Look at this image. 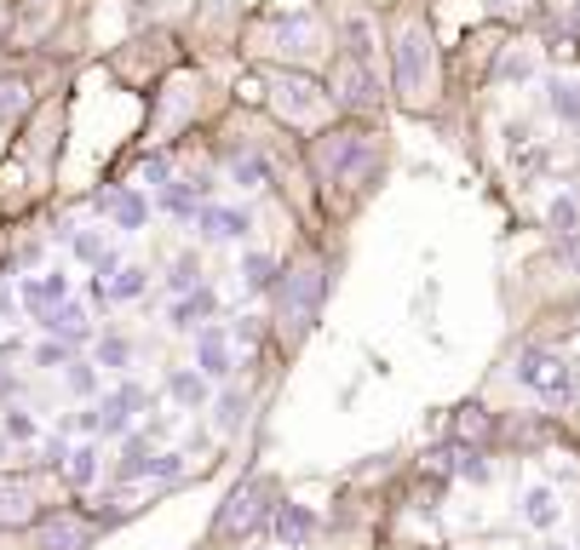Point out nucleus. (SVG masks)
<instances>
[{
  "label": "nucleus",
  "mask_w": 580,
  "mask_h": 550,
  "mask_svg": "<svg viewBox=\"0 0 580 550\" xmlns=\"http://www.w3.org/2000/svg\"><path fill=\"white\" fill-rule=\"evenodd\" d=\"M299 155H305L316 207L328 223H351L356 213L379 195V183L391 172V132L386 120H345L323 127L316 138H299Z\"/></svg>",
  "instance_id": "nucleus-1"
},
{
  "label": "nucleus",
  "mask_w": 580,
  "mask_h": 550,
  "mask_svg": "<svg viewBox=\"0 0 580 550\" xmlns=\"http://www.w3.org/2000/svg\"><path fill=\"white\" fill-rule=\"evenodd\" d=\"M386 80L391 110L408 120H443L454 104V69L449 47L437 35V17L426 0H403L386 12Z\"/></svg>",
  "instance_id": "nucleus-2"
},
{
  "label": "nucleus",
  "mask_w": 580,
  "mask_h": 550,
  "mask_svg": "<svg viewBox=\"0 0 580 550\" xmlns=\"http://www.w3.org/2000/svg\"><path fill=\"white\" fill-rule=\"evenodd\" d=\"M333 298V258L323 253V241L311 230L293 241V253L282 258V276L265 293V321H270V350L276 361H293L316 338Z\"/></svg>",
  "instance_id": "nucleus-3"
},
{
  "label": "nucleus",
  "mask_w": 580,
  "mask_h": 550,
  "mask_svg": "<svg viewBox=\"0 0 580 550\" xmlns=\"http://www.w3.org/2000/svg\"><path fill=\"white\" fill-rule=\"evenodd\" d=\"M339 40L323 7H253L242 29V64L248 69H316L333 64Z\"/></svg>",
  "instance_id": "nucleus-4"
},
{
  "label": "nucleus",
  "mask_w": 580,
  "mask_h": 550,
  "mask_svg": "<svg viewBox=\"0 0 580 550\" xmlns=\"http://www.w3.org/2000/svg\"><path fill=\"white\" fill-rule=\"evenodd\" d=\"M236 98L213 80V69L202 57H185L162 87L150 92V115H144V132H138V144H162V150H178L185 138L218 127V115H225Z\"/></svg>",
  "instance_id": "nucleus-5"
},
{
  "label": "nucleus",
  "mask_w": 580,
  "mask_h": 550,
  "mask_svg": "<svg viewBox=\"0 0 580 550\" xmlns=\"http://www.w3.org/2000/svg\"><path fill=\"white\" fill-rule=\"evenodd\" d=\"M253 80H259V110L293 138H316L323 127L339 120L328 75H316V69H253Z\"/></svg>",
  "instance_id": "nucleus-6"
},
{
  "label": "nucleus",
  "mask_w": 580,
  "mask_h": 550,
  "mask_svg": "<svg viewBox=\"0 0 580 550\" xmlns=\"http://www.w3.org/2000/svg\"><path fill=\"white\" fill-rule=\"evenodd\" d=\"M185 57H190V47H185V35H178V29H133L122 47H110L104 69H110L115 87L150 98L178 64H185Z\"/></svg>",
  "instance_id": "nucleus-7"
},
{
  "label": "nucleus",
  "mask_w": 580,
  "mask_h": 550,
  "mask_svg": "<svg viewBox=\"0 0 580 550\" xmlns=\"http://www.w3.org/2000/svg\"><path fill=\"white\" fill-rule=\"evenodd\" d=\"M276 504H282V482H276L270 471H253L242 476L225 494V504L213 511V527H207V550H242L248 539L270 534V516Z\"/></svg>",
  "instance_id": "nucleus-8"
},
{
  "label": "nucleus",
  "mask_w": 580,
  "mask_h": 550,
  "mask_svg": "<svg viewBox=\"0 0 580 550\" xmlns=\"http://www.w3.org/2000/svg\"><path fill=\"white\" fill-rule=\"evenodd\" d=\"M64 132H70V92L58 87V92H47L41 104H35V115L17 127V144H12L17 167L29 172V183H35L41 195L52 190L58 161H64Z\"/></svg>",
  "instance_id": "nucleus-9"
},
{
  "label": "nucleus",
  "mask_w": 580,
  "mask_h": 550,
  "mask_svg": "<svg viewBox=\"0 0 580 550\" xmlns=\"http://www.w3.org/2000/svg\"><path fill=\"white\" fill-rule=\"evenodd\" d=\"M323 75H328V92H333V104L345 120H386L391 80L379 64H368V57H356V52H333V64Z\"/></svg>",
  "instance_id": "nucleus-10"
},
{
  "label": "nucleus",
  "mask_w": 580,
  "mask_h": 550,
  "mask_svg": "<svg viewBox=\"0 0 580 550\" xmlns=\"http://www.w3.org/2000/svg\"><path fill=\"white\" fill-rule=\"evenodd\" d=\"M242 0H196V17L185 24V47L196 57H236L242 52V29H248Z\"/></svg>",
  "instance_id": "nucleus-11"
},
{
  "label": "nucleus",
  "mask_w": 580,
  "mask_h": 550,
  "mask_svg": "<svg viewBox=\"0 0 580 550\" xmlns=\"http://www.w3.org/2000/svg\"><path fill=\"white\" fill-rule=\"evenodd\" d=\"M512 379L524 384V391H534L546 407H575V396H580L575 361L564 350H546V344H524L512 361Z\"/></svg>",
  "instance_id": "nucleus-12"
},
{
  "label": "nucleus",
  "mask_w": 580,
  "mask_h": 550,
  "mask_svg": "<svg viewBox=\"0 0 580 550\" xmlns=\"http://www.w3.org/2000/svg\"><path fill=\"white\" fill-rule=\"evenodd\" d=\"M47 476H64V471H52V464H41V471H0V534H29L52 511Z\"/></svg>",
  "instance_id": "nucleus-13"
},
{
  "label": "nucleus",
  "mask_w": 580,
  "mask_h": 550,
  "mask_svg": "<svg viewBox=\"0 0 580 550\" xmlns=\"http://www.w3.org/2000/svg\"><path fill=\"white\" fill-rule=\"evenodd\" d=\"M506 24H494V17H483L477 29L459 35V47L449 52V69H454V98L459 92H489V75H494V57L500 47H506Z\"/></svg>",
  "instance_id": "nucleus-14"
},
{
  "label": "nucleus",
  "mask_w": 580,
  "mask_h": 550,
  "mask_svg": "<svg viewBox=\"0 0 580 550\" xmlns=\"http://www.w3.org/2000/svg\"><path fill=\"white\" fill-rule=\"evenodd\" d=\"M110 527L98 522V511H81V504H52L24 534V550H92Z\"/></svg>",
  "instance_id": "nucleus-15"
},
{
  "label": "nucleus",
  "mask_w": 580,
  "mask_h": 550,
  "mask_svg": "<svg viewBox=\"0 0 580 550\" xmlns=\"http://www.w3.org/2000/svg\"><path fill=\"white\" fill-rule=\"evenodd\" d=\"M75 12V0H12V47L7 52H58V29Z\"/></svg>",
  "instance_id": "nucleus-16"
},
{
  "label": "nucleus",
  "mask_w": 580,
  "mask_h": 550,
  "mask_svg": "<svg viewBox=\"0 0 580 550\" xmlns=\"http://www.w3.org/2000/svg\"><path fill=\"white\" fill-rule=\"evenodd\" d=\"M87 207L110 223V230L122 235H138L144 223L155 218V195L144 190V183H98V190L87 195Z\"/></svg>",
  "instance_id": "nucleus-17"
},
{
  "label": "nucleus",
  "mask_w": 580,
  "mask_h": 550,
  "mask_svg": "<svg viewBox=\"0 0 580 550\" xmlns=\"http://www.w3.org/2000/svg\"><path fill=\"white\" fill-rule=\"evenodd\" d=\"M546 75V47L534 40V29H512L506 47L494 57V75H489V92H512V87H529V80Z\"/></svg>",
  "instance_id": "nucleus-18"
},
{
  "label": "nucleus",
  "mask_w": 580,
  "mask_h": 550,
  "mask_svg": "<svg viewBox=\"0 0 580 550\" xmlns=\"http://www.w3.org/2000/svg\"><path fill=\"white\" fill-rule=\"evenodd\" d=\"M190 230L202 247H242L253 235V207H230V201H202L190 218Z\"/></svg>",
  "instance_id": "nucleus-19"
},
{
  "label": "nucleus",
  "mask_w": 580,
  "mask_h": 550,
  "mask_svg": "<svg viewBox=\"0 0 580 550\" xmlns=\"http://www.w3.org/2000/svg\"><path fill=\"white\" fill-rule=\"evenodd\" d=\"M196 367L213 379V384H230L242 356H236V333L230 321H207V328H196Z\"/></svg>",
  "instance_id": "nucleus-20"
},
{
  "label": "nucleus",
  "mask_w": 580,
  "mask_h": 550,
  "mask_svg": "<svg viewBox=\"0 0 580 550\" xmlns=\"http://www.w3.org/2000/svg\"><path fill=\"white\" fill-rule=\"evenodd\" d=\"M41 87H35V64H24V69H0V127L7 132H17L24 120L35 115V104H41Z\"/></svg>",
  "instance_id": "nucleus-21"
},
{
  "label": "nucleus",
  "mask_w": 580,
  "mask_h": 550,
  "mask_svg": "<svg viewBox=\"0 0 580 550\" xmlns=\"http://www.w3.org/2000/svg\"><path fill=\"white\" fill-rule=\"evenodd\" d=\"M35 328H41L47 338H64V344H75V350L98 338V328H92V310H87V304L75 298V293H70L64 304H52V310L35 316Z\"/></svg>",
  "instance_id": "nucleus-22"
},
{
  "label": "nucleus",
  "mask_w": 580,
  "mask_h": 550,
  "mask_svg": "<svg viewBox=\"0 0 580 550\" xmlns=\"http://www.w3.org/2000/svg\"><path fill=\"white\" fill-rule=\"evenodd\" d=\"M207 321H218V287H213V281H202L196 293L167 304V328L185 333V338H196V328H207Z\"/></svg>",
  "instance_id": "nucleus-23"
},
{
  "label": "nucleus",
  "mask_w": 580,
  "mask_h": 550,
  "mask_svg": "<svg viewBox=\"0 0 580 550\" xmlns=\"http://www.w3.org/2000/svg\"><path fill=\"white\" fill-rule=\"evenodd\" d=\"M540 92H546V115L557 127H580V69H546Z\"/></svg>",
  "instance_id": "nucleus-24"
},
{
  "label": "nucleus",
  "mask_w": 580,
  "mask_h": 550,
  "mask_svg": "<svg viewBox=\"0 0 580 550\" xmlns=\"http://www.w3.org/2000/svg\"><path fill=\"white\" fill-rule=\"evenodd\" d=\"M316 527H323V516H316L311 504L282 499V504H276V516H270V539L282 545V550H305L316 539Z\"/></svg>",
  "instance_id": "nucleus-25"
},
{
  "label": "nucleus",
  "mask_w": 580,
  "mask_h": 550,
  "mask_svg": "<svg viewBox=\"0 0 580 550\" xmlns=\"http://www.w3.org/2000/svg\"><path fill=\"white\" fill-rule=\"evenodd\" d=\"M449 442L494 447V442H500V413H489L483 401H459V407H454V419H449Z\"/></svg>",
  "instance_id": "nucleus-26"
},
{
  "label": "nucleus",
  "mask_w": 580,
  "mask_h": 550,
  "mask_svg": "<svg viewBox=\"0 0 580 550\" xmlns=\"http://www.w3.org/2000/svg\"><path fill=\"white\" fill-rule=\"evenodd\" d=\"M196 17V0H133V29H178Z\"/></svg>",
  "instance_id": "nucleus-27"
},
{
  "label": "nucleus",
  "mask_w": 580,
  "mask_h": 550,
  "mask_svg": "<svg viewBox=\"0 0 580 550\" xmlns=\"http://www.w3.org/2000/svg\"><path fill=\"white\" fill-rule=\"evenodd\" d=\"M162 391L185 407V413H202V407H213V379L202 373V367H173V373L162 379Z\"/></svg>",
  "instance_id": "nucleus-28"
},
{
  "label": "nucleus",
  "mask_w": 580,
  "mask_h": 550,
  "mask_svg": "<svg viewBox=\"0 0 580 550\" xmlns=\"http://www.w3.org/2000/svg\"><path fill=\"white\" fill-rule=\"evenodd\" d=\"M236 276H242V293L265 298L276 287V276H282V258L265 253V247H242V258H236Z\"/></svg>",
  "instance_id": "nucleus-29"
},
{
  "label": "nucleus",
  "mask_w": 580,
  "mask_h": 550,
  "mask_svg": "<svg viewBox=\"0 0 580 550\" xmlns=\"http://www.w3.org/2000/svg\"><path fill=\"white\" fill-rule=\"evenodd\" d=\"M248 419H253V396L236 391V384H218V396H213V431L230 442V436H242Z\"/></svg>",
  "instance_id": "nucleus-30"
},
{
  "label": "nucleus",
  "mask_w": 580,
  "mask_h": 550,
  "mask_svg": "<svg viewBox=\"0 0 580 550\" xmlns=\"http://www.w3.org/2000/svg\"><path fill=\"white\" fill-rule=\"evenodd\" d=\"M104 476V447H98V436H87V442H75L70 447V459H64V482L75 487V494H87V487Z\"/></svg>",
  "instance_id": "nucleus-31"
},
{
  "label": "nucleus",
  "mask_w": 580,
  "mask_h": 550,
  "mask_svg": "<svg viewBox=\"0 0 580 550\" xmlns=\"http://www.w3.org/2000/svg\"><path fill=\"white\" fill-rule=\"evenodd\" d=\"M17 298H24V310H29V316H41V310H52V304H64V298H70V276H58V270H47V276H24V281H17Z\"/></svg>",
  "instance_id": "nucleus-32"
},
{
  "label": "nucleus",
  "mask_w": 580,
  "mask_h": 550,
  "mask_svg": "<svg viewBox=\"0 0 580 550\" xmlns=\"http://www.w3.org/2000/svg\"><path fill=\"white\" fill-rule=\"evenodd\" d=\"M133 401L122 396V391H104L98 396V436L104 442H122V436H133Z\"/></svg>",
  "instance_id": "nucleus-33"
},
{
  "label": "nucleus",
  "mask_w": 580,
  "mask_h": 550,
  "mask_svg": "<svg viewBox=\"0 0 580 550\" xmlns=\"http://www.w3.org/2000/svg\"><path fill=\"white\" fill-rule=\"evenodd\" d=\"M207 281V270H202V253L196 247H185V253H173V264H167V276H162V287L173 293V298H185V293H196Z\"/></svg>",
  "instance_id": "nucleus-34"
},
{
  "label": "nucleus",
  "mask_w": 580,
  "mask_h": 550,
  "mask_svg": "<svg viewBox=\"0 0 580 550\" xmlns=\"http://www.w3.org/2000/svg\"><path fill=\"white\" fill-rule=\"evenodd\" d=\"M483 17H494L506 29H534L546 17V0H483Z\"/></svg>",
  "instance_id": "nucleus-35"
},
{
  "label": "nucleus",
  "mask_w": 580,
  "mask_h": 550,
  "mask_svg": "<svg viewBox=\"0 0 580 550\" xmlns=\"http://www.w3.org/2000/svg\"><path fill=\"white\" fill-rule=\"evenodd\" d=\"M133 356H138V344H133L127 333H98V338H92V361L110 367V373H127Z\"/></svg>",
  "instance_id": "nucleus-36"
},
{
  "label": "nucleus",
  "mask_w": 580,
  "mask_h": 550,
  "mask_svg": "<svg viewBox=\"0 0 580 550\" xmlns=\"http://www.w3.org/2000/svg\"><path fill=\"white\" fill-rule=\"evenodd\" d=\"M196 207H202V195H196L185 178H173L167 190H155V213H167V218H178V223H190Z\"/></svg>",
  "instance_id": "nucleus-37"
},
{
  "label": "nucleus",
  "mask_w": 580,
  "mask_h": 550,
  "mask_svg": "<svg viewBox=\"0 0 580 550\" xmlns=\"http://www.w3.org/2000/svg\"><path fill=\"white\" fill-rule=\"evenodd\" d=\"M150 293V264H122V270L110 276V304H133Z\"/></svg>",
  "instance_id": "nucleus-38"
},
{
  "label": "nucleus",
  "mask_w": 580,
  "mask_h": 550,
  "mask_svg": "<svg viewBox=\"0 0 580 550\" xmlns=\"http://www.w3.org/2000/svg\"><path fill=\"white\" fill-rule=\"evenodd\" d=\"M557 516H564V504H557L552 487H529V494H524V522L546 534V527H557Z\"/></svg>",
  "instance_id": "nucleus-39"
},
{
  "label": "nucleus",
  "mask_w": 580,
  "mask_h": 550,
  "mask_svg": "<svg viewBox=\"0 0 580 550\" xmlns=\"http://www.w3.org/2000/svg\"><path fill=\"white\" fill-rule=\"evenodd\" d=\"M64 391H70L75 401H98V396H104V391H98V361L75 356V361L64 367Z\"/></svg>",
  "instance_id": "nucleus-40"
},
{
  "label": "nucleus",
  "mask_w": 580,
  "mask_h": 550,
  "mask_svg": "<svg viewBox=\"0 0 580 550\" xmlns=\"http://www.w3.org/2000/svg\"><path fill=\"white\" fill-rule=\"evenodd\" d=\"M70 253H75V264H87V270H92V264L110 258V241L98 235V230H75L70 235Z\"/></svg>",
  "instance_id": "nucleus-41"
},
{
  "label": "nucleus",
  "mask_w": 580,
  "mask_h": 550,
  "mask_svg": "<svg viewBox=\"0 0 580 550\" xmlns=\"http://www.w3.org/2000/svg\"><path fill=\"white\" fill-rule=\"evenodd\" d=\"M546 230H557V235H580V195H557V201H552Z\"/></svg>",
  "instance_id": "nucleus-42"
},
{
  "label": "nucleus",
  "mask_w": 580,
  "mask_h": 550,
  "mask_svg": "<svg viewBox=\"0 0 580 550\" xmlns=\"http://www.w3.org/2000/svg\"><path fill=\"white\" fill-rule=\"evenodd\" d=\"M0 436L7 442H35L41 424H35V413H24V407H7V413H0Z\"/></svg>",
  "instance_id": "nucleus-43"
},
{
  "label": "nucleus",
  "mask_w": 580,
  "mask_h": 550,
  "mask_svg": "<svg viewBox=\"0 0 580 550\" xmlns=\"http://www.w3.org/2000/svg\"><path fill=\"white\" fill-rule=\"evenodd\" d=\"M70 361H75V344H64V338H47V344H35V367H52V373H64Z\"/></svg>",
  "instance_id": "nucleus-44"
},
{
  "label": "nucleus",
  "mask_w": 580,
  "mask_h": 550,
  "mask_svg": "<svg viewBox=\"0 0 580 550\" xmlns=\"http://www.w3.org/2000/svg\"><path fill=\"white\" fill-rule=\"evenodd\" d=\"M12 396H17V373H12V367H0V407H12Z\"/></svg>",
  "instance_id": "nucleus-45"
},
{
  "label": "nucleus",
  "mask_w": 580,
  "mask_h": 550,
  "mask_svg": "<svg viewBox=\"0 0 580 550\" xmlns=\"http://www.w3.org/2000/svg\"><path fill=\"white\" fill-rule=\"evenodd\" d=\"M7 155H12V138H7V127H0V167H7Z\"/></svg>",
  "instance_id": "nucleus-46"
},
{
  "label": "nucleus",
  "mask_w": 580,
  "mask_h": 550,
  "mask_svg": "<svg viewBox=\"0 0 580 550\" xmlns=\"http://www.w3.org/2000/svg\"><path fill=\"white\" fill-rule=\"evenodd\" d=\"M363 7H374V12H391V7H403V0H363Z\"/></svg>",
  "instance_id": "nucleus-47"
},
{
  "label": "nucleus",
  "mask_w": 580,
  "mask_h": 550,
  "mask_svg": "<svg viewBox=\"0 0 580 550\" xmlns=\"http://www.w3.org/2000/svg\"><path fill=\"white\" fill-rule=\"evenodd\" d=\"M7 447H12V442H7V436H0V459H7Z\"/></svg>",
  "instance_id": "nucleus-48"
},
{
  "label": "nucleus",
  "mask_w": 580,
  "mask_h": 550,
  "mask_svg": "<svg viewBox=\"0 0 580 550\" xmlns=\"http://www.w3.org/2000/svg\"><path fill=\"white\" fill-rule=\"evenodd\" d=\"M546 550H557V545H546Z\"/></svg>",
  "instance_id": "nucleus-49"
}]
</instances>
